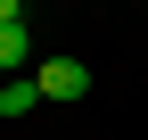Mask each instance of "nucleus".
<instances>
[{
	"mask_svg": "<svg viewBox=\"0 0 148 140\" xmlns=\"http://www.w3.org/2000/svg\"><path fill=\"white\" fill-rule=\"evenodd\" d=\"M25 49H33V41H25V25L0 33V74H8V82H16V66H25Z\"/></svg>",
	"mask_w": 148,
	"mask_h": 140,
	"instance_id": "f03ea898",
	"label": "nucleus"
},
{
	"mask_svg": "<svg viewBox=\"0 0 148 140\" xmlns=\"http://www.w3.org/2000/svg\"><path fill=\"white\" fill-rule=\"evenodd\" d=\"M33 99H41V91H33V74H16V82H0V115H25Z\"/></svg>",
	"mask_w": 148,
	"mask_h": 140,
	"instance_id": "7ed1b4c3",
	"label": "nucleus"
},
{
	"mask_svg": "<svg viewBox=\"0 0 148 140\" xmlns=\"http://www.w3.org/2000/svg\"><path fill=\"white\" fill-rule=\"evenodd\" d=\"M33 91H41V99H82V91H90V66H82V58H41Z\"/></svg>",
	"mask_w": 148,
	"mask_h": 140,
	"instance_id": "f257e3e1",
	"label": "nucleus"
},
{
	"mask_svg": "<svg viewBox=\"0 0 148 140\" xmlns=\"http://www.w3.org/2000/svg\"><path fill=\"white\" fill-rule=\"evenodd\" d=\"M8 25H25V8H16V0H0V33H8Z\"/></svg>",
	"mask_w": 148,
	"mask_h": 140,
	"instance_id": "20e7f679",
	"label": "nucleus"
}]
</instances>
